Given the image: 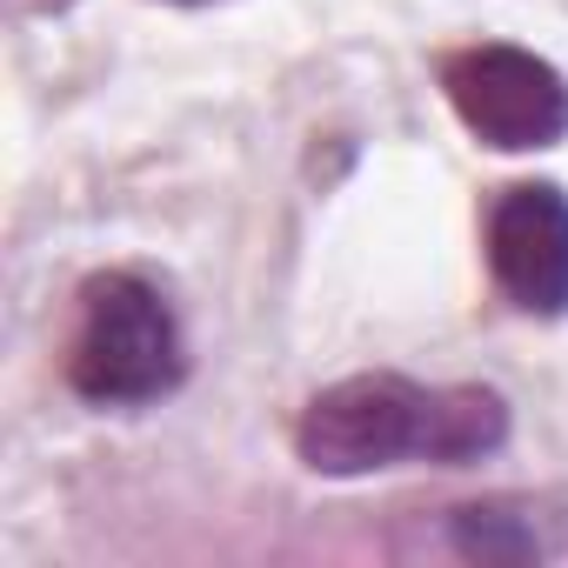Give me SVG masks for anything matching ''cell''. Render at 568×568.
<instances>
[{"label": "cell", "instance_id": "cell-1", "mask_svg": "<svg viewBox=\"0 0 568 568\" xmlns=\"http://www.w3.org/2000/svg\"><path fill=\"white\" fill-rule=\"evenodd\" d=\"M508 442V402L495 388H428L408 375H355L322 388L302 422L295 448L315 475H375L395 462H481Z\"/></svg>", "mask_w": 568, "mask_h": 568}, {"label": "cell", "instance_id": "cell-2", "mask_svg": "<svg viewBox=\"0 0 568 568\" xmlns=\"http://www.w3.org/2000/svg\"><path fill=\"white\" fill-rule=\"evenodd\" d=\"M181 375H187V348H181V322L168 295L128 267L94 274L81 288V322L68 348L74 395L101 408H141V402L174 395Z\"/></svg>", "mask_w": 568, "mask_h": 568}, {"label": "cell", "instance_id": "cell-3", "mask_svg": "<svg viewBox=\"0 0 568 568\" xmlns=\"http://www.w3.org/2000/svg\"><path fill=\"white\" fill-rule=\"evenodd\" d=\"M442 88L462 128L501 154L555 148L568 134V81L528 48H508V41L462 48L442 61Z\"/></svg>", "mask_w": 568, "mask_h": 568}, {"label": "cell", "instance_id": "cell-4", "mask_svg": "<svg viewBox=\"0 0 568 568\" xmlns=\"http://www.w3.org/2000/svg\"><path fill=\"white\" fill-rule=\"evenodd\" d=\"M488 267L521 315H568V194L515 181L488 207Z\"/></svg>", "mask_w": 568, "mask_h": 568}, {"label": "cell", "instance_id": "cell-5", "mask_svg": "<svg viewBox=\"0 0 568 568\" xmlns=\"http://www.w3.org/2000/svg\"><path fill=\"white\" fill-rule=\"evenodd\" d=\"M448 548L468 561H548L568 555V508L535 495H495L448 508Z\"/></svg>", "mask_w": 568, "mask_h": 568}, {"label": "cell", "instance_id": "cell-6", "mask_svg": "<svg viewBox=\"0 0 568 568\" xmlns=\"http://www.w3.org/2000/svg\"><path fill=\"white\" fill-rule=\"evenodd\" d=\"M181 8H207V0H181Z\"/></svg>", "mask_w": 568, "mask_h": 568}]
</instances>
